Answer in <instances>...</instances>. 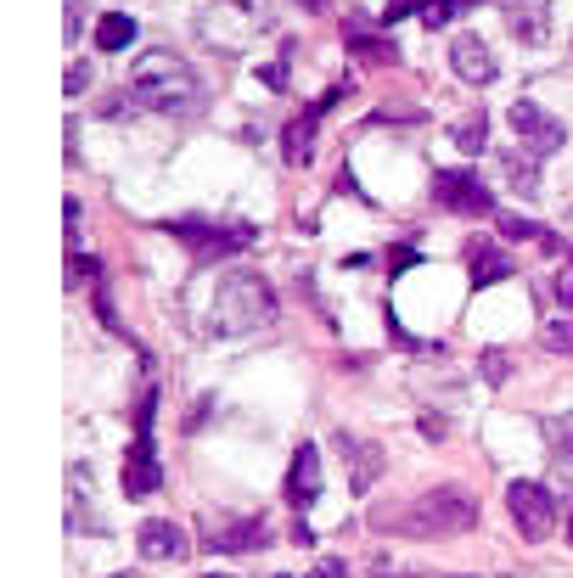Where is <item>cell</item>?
<instances>
[{
    "label": "cell",
    "instance_id": "21",
    "mask_svg": "<svg viewBox=\"0 0 573 578\" xmlns=\"http://www.w3.org/2000/svg\"><path fill=\"white\" fill-rule=\"evenodd\" d=\"M349 45H355L360 56H371V62H393V56H399L393 45H377V34H366V29H349Z\"/></svg>",
    "mask_w": 573,
    "mask_h": 578
},
{
    "label": "cell",
    "instance_id": "31",
    "mask_svg": "<svg viewBox=\"0 0 573 578\" xmlns=\"http://www.w3.org/2000/svg\"><path fill=\"white\" fill-rule=\"evenodd\" d=\"M556 298H562V309H573V270H562V281H556Z\"/></svg>",
    "mask_w": 573,
    "mask_h": 578
},
{
    "label": "cell",
    "instance_id": "32",
    "mask_svg": "<svg viewBox=\"0 0 573 578\" xmlns=\"http://www.w3.org/2000/svg\"><path fill=\"white\" fill-rule=\"evenodd\" d=\"M309 578H344V561H332V556H326V561H320Z\"/></svg>",
    "mask_w": 573,
    "mask_h": 578
},
{
    "label": "cell",
    "instance_id": "3",
    "mask_svg": "<svg viewBox=\"0 0 573 578\" xmlns=\"http://www.w3.org/2000/svg\"><path fill=\"white\" fill-rule=\"evenodd\" d=\"M472 523H478V500L461 483L422 488L417 500L399 512V534H411V539H456V534H472Z\"/></svg>",
    "mask_w": 573,
    "mask_h": 578
},
{
    "label": "cell",
    "instance_id": "2",
    "mask_svg": "<svg viewBox=\"0 0 573 578\" xmlns=\"http://www.w3.org/2000/svg\"><path fill=\"white\" fill-rule=\"evenodd\" d=\"M270 320H276V292H270V281H265L259 270H248V265H236V270L219 276L203 326H208L214 338H248V332H259V326H270Z\"/></svg>",
    "mask_w": 573,
    "mask_h": 578
},
{
    "label": "cell",
    "instance_id": "26",
    "mask_svg": "<svg viewBox=\"0 0 573 578\" xmlns=\"http://www.w3.org/2000/svg\"><path fill=\"white\" fill-rule=\"evenodd\" d=\"M152 416H157V393L146 388V393H141V404H135V433H152Z\"/></svg>",
    "mask_w": 573,
    "mask_h": 578
},
{
    "label": "cell",
    "instance_id": "39",
    "mask_svg": "<svg viewBox=\"0 0 573 578\" xmlns=\"http://www.w3.org/2000/svg\"><path fill=\"white\" fill-rule=\"evenodd\" d=\"M467 7H472V0H467Z\"/></svg>",
    "mask_w": 573,
    "mask_h": 578
},
{
    "label": "cell",
    "instance_id": "1",
    "mask_svg": "<svg viewBox=\"0 0 573 578\" xmlns=\"http://www.w3.org/2000/svg\"><path fill=\"white\" fill-rule=\"evenodd\" d=\"M130 96H135V107L181 118V113H197L203 107V79H197V68L181 51L157 45V51H141L135 56V68H130Z\"/></svg>",
    "mask_w": 573,
    "mask_h": 578
},
{
    "label": "cell",
    "instance_id": "7",
    "mask_svg": "<svg viewBox=\"0 0 573 578\" xmlns=\"http://www.w3.org/2000/svg\"><path fill=\"white\" fill-rule=\"evenodd\" d=\"M157 488H163L157 444H152V433H135V444L124 450V500H152Z\"/></svg>",
    "mask_w": 573,
    "mask_h": 578
},
{
    "label": "cell",
    "instance_id": "13",
    "mask_svg": "<svg viewBox=\"0 0 573 578\" xmlns=\"http://www.w3.org/2000/svg\"><path fill=\"white\" fill-rule=\"evenodd\" d=\"M320 500V450L315 444H298L293 450V466H287V506L309 512Z\"/></svg>",
    "mask_w": 573,
    "mask_h": 578
},
{
    "label": "cell",
    "instance_id": "11",
    "mask_svg": "<svg viewBox=\"0 0 573 578\" xmlns=\"http://www.w3.org/2000/svg\"><path fill=\"white\" fill-rule=\"evenodd\" d=\"M450 68L467 79V85H495V73H501V62L483 45V34H456L450 40Z\"/></svg>",
    "mask_w": 573,
    "mask_h": 578
},
{
    "label": "cell",
    "instance_id": "17",
    "mask_svg": "<svg viewBox=\"0 0 573 578\" xmlns=\"http://www.w3.org/2000/svg\"><path fill=\"white\" fill-rule=\"evenodd\" d=\"M96 45H102V51L135 45V18H130V12H108V18L96 23Z\"/></svg>",
    "mask_w": 573,
    "mask_h": 578
},
{
    "label": "cell",
    "instance_id": "18",
    "mask_svg": "<svg viewBox=\"0 0 573 578\" xmlns=\"http://www.w3.org/2000/svg\"><path fill=\"white\" fill-rule=\"evenodd\" d=\"M545 438H551V455L573 472V422H567V416H551V422H545Z\"/></svg>",
    "mask_w": 573,
    "mask_h": 578
},
{
    "label": "cell",
    "instance_id": "8",
    "mask_svg": "<svg viewBox=\"0 0 573 578\" xmlns=\"http://www.w3.org/2000/svg\"><path fill=\"white\" fill-rule=\"evenodd\" d=\"M512 130H518V141L534 152V157H551V152H562V141H567V130H562V118H551L545 107H534V102H512Z\"/></svg>",
    "mask_w": 573,
    "mask_h": 578
},
{
    "label": "cell",
    "instance_id": "24",
    "mask_svg": "<svg viewBox=\"0 0 573 578\" xmlns=\"http://www.w3.org/2000/svg\"><path fill=\"white\" fill-rule=\"evenodd\" d=\"M461 7H467V0H433V7L422 12V23H428V29H444V23H450Z\"/></svg>",
    "mask_w": 573,
    "mask_h": 578
},
{
    "label": "cell",
    "instance_id": "22",
    "mask_svg": "<svg viewBox=\"0 0 573 578\" xmlns=\"http://www.w3.org/2000/svg\"><path fill=\"white\" fill-rule=\"evenodd\" d=\"M507 180H512V192H523V197H534V186H540L534 163H529V169H523V157H507Z\"/></svg>",
    "mask_w": 573,
    "mask_h": 578
},
{
    "label": "cell",
    "instance_id": "10",
    "mask_svg": "<svg viewBox=\"0 0 573 578\" xmlns=\"http://www.w3.org/2000/svg\"><path fill=\"white\" fill-rule=\"evenodd\" d=\"M338 455H344V472H349V494H371V483L382 477V466H388V455H382V444H371V438H338Z\"/></svg>",
    "mask_w": 573,
    "mask_h": 578
},
{
    "label": "cell",
    "instance_id": "12",
    "mask_svg": "<svg viewBox=\"0 0 573 578\" xmlns=\"http://www.w3.org/2000/svg\"><path fill=\"white\" fill-rule=\"evenodd\" d=\"M135 545H141V556H146V561H186V550H192L186 528H181V523H170V517H152V523H141Z\"/></svg>",
    "mask_w": 573,
    "mask_h": 578
},
{
    "label": "cell",
    "instance_id": "25",
    "mask_svg": "<svg viewBox=\"0 0 573 578\" xmlns=\"http://www.w3.org/2000/svg\"><path fill=\"white\" fill-rule=\"evenodd\" d=\"M428 7H433V0H388V12H382V23L393 29L399 18H411V12H428Z\"/></svg>",
    "mask_w": 573,
    "mask_h": 578
},
{
    "label": "cell",
    "instance_id": "33",
    "mask_svg": "<svg viewBox=\"0 0 573 578\" xmlns=\"http://www.w3.org/2000/svg\"><path fill=\"white\" fill-rule=\"evenodd\" d=\"M68 34H79V0H68Z\"/></svg>",
    "mask_w": 573,
    "mask_h": 578
},
{
    "label": "cell",
    "instance_id": "29",
    "mask_svg": "<svg viewBox=\"0 0 573 578\" xmlns=\"http://www.w3.org/2000/svg\"><path fill=\"white\" fill-rule=\"evenodd\" d=\"M259 79H265V85H270V91H287V62H270V68H265Z\"/></svg>",
    "mask_w": 573,
    "mask_h": 578
},
{
    "label": "cell",
    "instance_id": "23",
    "mask_svg": "<svg viewBox=\"0 0 573 578\" xmlns=\"http://www.w3.org/2000/svg\"><path fill=\"white\" fill-rule=\"evenodd\" d=\"M501 236H507V241H523V236H540V241H545V230H540L534 219H523V214H501Z\"/></svg>",
    "mask_w": 573,
    "mask_h": 578
},
{
    "label": "cell",
    "instance_id": "35",
    "mask_svg": "<svg viewBox=\"0 0 573 578\" xmlns=\"http://www.w3.org/2000/svg\"><path fill=\"white\" fill-rule=\"evenodd\" d=\"M567 545H573V506H567Z\"/></svg>",
    "mask_w": 573,
    "mask_h": 578
},
{
    "label": "cell",
    "instance_id": "5",
    "mask_svg": "<svg viewBox=\"0 0 573 578\" xmlns=\"http://www.w3.org/2000/svg\"><path fill=\"white\" fill-rule=\"evenodd\" d=\"M507 512H512V523H518V534H523L529 545L545 539V534L556 528V500H551V488H545V483L518 477V483L507 488Z\"/></svg>",
    "mask_w": 573,
    "mask_h": 578
},
{
    "label": "cell",
    "instance_id": "16",
    "mask_svg": "<svg viewBox=\"0 0 573 578\" xmlns=\"http://www.w3.org/2000/svg\"><path fill=\"white\" fill-rule=\"evenodd\" d=\"M518 265L501 254V247H489V241H467V276H472V287H495V281H507Z\"/></svg>",
    "mask_w": 573,
    "mask_h": 578
},
{
    "label": "cell",
    "instance_id": "30",
    "mask_svg": "<svg viewBox=\"0 0 573 578\" xmlns=\"http://www.w3.org/2000/svg\"><path fill=\"white\" fill-rule=\"evenodd\" d=\"M62 214H68V236H79V219H85V214H79V197H68Z\"/></svg>",
    "mask_w": 573,
    "mask_h": 578
},
{
    "label": "cell",
    "instance_id": "34",
    "mask_svg": "<svg viewBox=\"0 0 573 578\" xmlns=\"http://www.w3.org/2000/svg\"><path fill=\"white\" fill-rule=\"evenodd\" d=\"M298 7H304V12H326V0H298Z\"/></svg>",
    "mask_w": 573,
    "mask_h": 578
},
{
    "label": "cell",
    "instance_id": "38",
    "mask_svg": "<svg viewBox=\"0 0 573 578\" xmlns=\"http://www.w3.org/2000/svg\"><path fill=\"white\" fill-rule=\"evenodd\" d=\"M276 578H287V572H276Z\"/></svg>",
    "mask_w": 573,
    "mask_h": 578
},
{
    "label": "cell",
    "instance_id": "36",
    "mask_svg": "<svg viewBox=\"0 0 573 578\" xmlns=\"http://www.w3.org/2000/svg\"><path fill=\"white\" fill-rule=\"evenodd\" d=\"M208 578H225V572H208Z\"/></svg>",
    "mask_w": 573,
    "mask_h": 578
},
{
    "label": "cell",
    "instance_id": "4",
    "mask_svg": "<svg viewBox=\"0 0 573 578\" xmlns=\"http://www.w3.org/2000/svg\"><path fill=\"white\" fill-rule=\"evenodd\" d=\"M163 230L181 236L197 265H225L236 254H248L254 236H259L254 225H214V219H163Z\"/></svg>",
    "mask_w": 573,
    "mask_h": 578
},
{
    "label": "cell",
    "instance_id": "27",
    "mask_svg": "<svg viewBox=\"0 0 573 578\" xmlns=\"http://www.w3.org/2000/svg\"><path fill=\"white\" fill-rule=\"evenodd\" d=\"M417 265H422L417 247H399V254H388V276H405V270H417Z\"/></svg>",
    "mask_w": 573,
    "mask_h": 578
},
{
    "label": "cell",
    "instance_id": "15",
    "mask_svg": "<svg viewBox=\"0 0 573 578\" xmlns=\"http://www.w3.org/2000/svg\"><path fill=\"white\" fill-rule=\"evenodd\" d=\"M338 96H344V91H332V96H326L320 107H309V113H298V118H293V124L282 130V152H287V163H293V169H304V163L315 157V130H320V113H326V107H332Z\"/></svg>",
    "mask_w": 573,
    "mask_h": 578
},
{
    "label": "cell",
    "instance_id": "20",
    "mask_svg": "<svg viewBox=\"0 0 573 578\" xmlns=\"http://www.w3.org/2000/svg\"><path fill=\"white\" fill-rule=\"evenodd\" d=\"M450 141H456L461 152H483V146H489V124H483V118H461V124L450 130Z\"/></svg>",
    "mask_w": 573,
    "mask_h": 578
},
{
    "label": "cell",
    "instance_id": "37",
    "mask_svg": "<svg viewBox=\"0 0 573 578\" xmlns=\"http://www.w3.org/2000/svg\"><path fill=\"white\" fill-rule=\"evenodd\" d=\"M119 578H135V572H119Z\"/></svg>",
    "mask_w": 573,
    "mask_h": 578
},
{
    "label": "cell",
    "instance_id": "14",
    "mask_svg": "<svg viewBox=\"0 0 573 578\" xmlns=\"http://www.w3.org/2000/svg\"><path fill=\"white\" fill-rule=\"evenodd\" d=\"M203 34H208V45H219V51H242L254 40V12L248 7H214L208 18H203Z\"/></svg>",
    "mask_w": 573,
    "mask_h": 578
},
{
    "label": "cell",
    "instance_id": "9",
    "mask_svg": "<svg viewBox=\"0 0 573 578\" xmlns=\"http://www.w3.org/2000/svg\"><path fill=\"white\" fill-rule=\"evenodd\" d=\"M203 545L208 550H265L270 528H265V517H208Z\"/></svg>",
    "mask_w": 573,
    "mask_h": 578
},
{
    "label": "cell",
    "instance_id": "28",
    "mask_svg": "<svg viewBox=\"0 0 573 578\" xmlns=\"http://www.w3.org/2000/svg\"><path fill=\"white\" fill-rule=\"evenodd\" d=\"M79 91H91V62H73L68 68V96H79Z\"/></svg>",
    "mask_w": 573,
    "mask_h": 578
},
{
    "label": "cell",
    "instance_id": "6",
    "mask_svg": "<svg viewBox=\"0 0 573 578\" xmlns=\"http://www.w3.org/2000/svg\"><path fill=\"white\" fill-rule=\"evenodd\" d=\"M433 197H439V208L467 214V219H483L489 208H495V192H489L483 175H472V169H439L433 175Z\"/></svg>",
    "mask_w": 573,
    "mask_h": 578
},
{
    "label": "cell",
    "instance_id": "19",
    "mask_svg": "<svg viewBox=\"0 0 573 578\" xmlns=\"http://www.w3.org/2000/svg\"><path fill=\"white\" fill-rule=\"evenodd\" d=\"M540 343H545V354H573V314L567 320H545Z\"/></svg>",
    "mask_w": 573,
    "mask_h": 578
}]
</instances>
